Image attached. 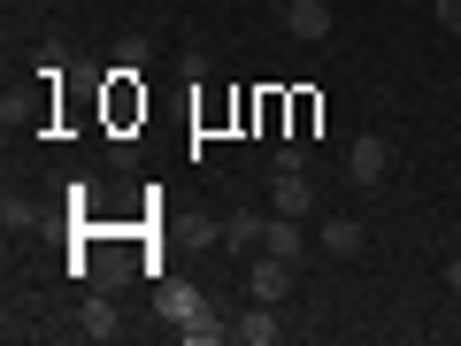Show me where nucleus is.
<instances>
[{
  "instance_id": "9d476101",
  "label": "nucleus",
  "mask_w": 461,
  "mask_h": 346,
  "mask_svg": "<svg viewBox=\"0 0 461 346\" xmlns=\"http://www.w3.org/2000/svg\"><path fill=\"white\" fill-rule=\"evenodd\" d=\"M177 339H185V346H215V339H230V323H223V315L208 308V300H200V308H193V315L177 323Z\"/></svg>"
},
{
  "instance_id": "423d86ee",
  "label": "nucleus",
  "mask_w": 461,
  "mask_h": 346,
  "mask_svg": "<svg viewBox=\"0 0 461 346\" xmlns=\"http://www.w3.org/2000/svg\"><path fill=\"white\" fill-rule=\"evenodd\" d=\"M277 308H269V300H254L247 315H230V339H247V346H277Z\"/></svg>"
},
{
  "instance_id": "1a4fd4ad",
  "label": "nucleus",
  "mask_w": 461,
  "mask_h": 346,
  "mask_svg": "<svg viewBox=\"0 0 461 346\" xmlns=\"http://www.w3.org/2000/svg\"><path fill=\"white\" fill-rule=\"evenodd\" d=\"M262 254H285V262H300V254H308V239H300V215H269Z\"/></svg>"
},
{
  "instance_id": "9b49d317",
  "label": "nucleus",
  "mask_w": 461,
  "mask_h": 346,
  "mask_svg": "<svg viewBox=\"0 0 461 346\" xmlns=\"http://www.w3.org/2000/svg\"><path fill=\"white\" fill-rule=\"evenodd\" d=\"M154 308H162V315H177V323H185V315L200 308V293H193V285H154Z\"/></svg>"
},
{
  "instance_id": "4468645a",
  "label": "nucleus",
  "mask_w": 461,
  "mask_h": 346,
  "mask_svg": "<svg viewBox=\"0 0 461 346\" xmlns=\"http://www.w3.org/2000/svg\"><path fill=\"white\" fill-rule=\"evenodd\" d=\"M446 293H461V254H454V262H446Z\"/></svg>"
},
{
  "instance_id": "f03ea898",
  "label": "nucleus",
  "mask_w": 461,
  "mask_h": 346,
  "mask_svg": "<svg viewBox=\"0 0 461 346\" xmlns=\"http://www.w3.org/2000/svg\"><path fill=\"white\" fill-rule=\"evenodd\" d=\"M293 278H300V262H285V254H269V262H254V269H247L254 300H269V308H277V300L293 293Z\"/></svg>"
},
{
  "instance_id": "0eeeda50",
  "label": "nucleus",
  "mask_w": 461,
  "mask_h": 346,
  "mask_svg": "<svg viewBox=\"0 0 461 346\" xmlns=\"http://www.w3.org/2000/svg\"><path fill=\"white\" fill-rule=\"evenodd\" d=\"M77 331H85V339H100V346L123 339V315H115V300H108V293H93V300L77 308Z\"/></svg>"
},
{
  "instance_id": "f257e3e1",
  "label": "nucleus",
  "mask_w": 461,
  "mask_h": 346,
  "mask_svg": "<svg viewBox=\"0 0 461 346\" xmlns=\"http://www.w3.org/2000/svg\"><path fill=\"white\" fill-rule=\"evenodd\" d=\"M384 169H393V139H384V132H362L354 147H346V185H362V193H369Z\"/></svg>"
},
{
  "instance_id": "6e6552de",
  "label": "nucleus",
  "mask_w": 461,
  "mask_h": 346,
  "mask_svg": "<svg viewBox=\"0 0 461 346\" xmlns=\"http://www.w3.org/2000/svg\"><path fill=\"white\" fill-rule=\"evenodd\" d=\"M262 215H254V208H239V215H223V231H215V239H223V247L230 254H254V247H262Z\"/></svg>"
},
{
  "instance_id": "20e7f679",
  "label": "nucleus",
  "mask_w": 461,
  "mask_h": 346,
  "mask_svg": "<svg viewBox=\"0 0 461 346\" xmlns=\"http://www.w3.org/2000/svg\"><path fill=\"white\" fill-rule=\"evenodd\" d=\"M362 247H369L362 215H330V223H323V254H330V262H354Z\"/></svg>"
},
{
  "instance_id": "39448f33",
  "label": "nucleus",
  "mask_w": 461,
  "mask_h": 346,
  "mask_svg": "<svg viewBox=\"0 0 461 346\" xmlns=\"http://www.w3.org/2000/svg\"><path fill=\"white\" fill-rule=\"evenodd\" d=\"M277 16H285L293 39H330V8H323V0H285Z\"/></svg>"
},
{
  "instance_id": "7ed1b4c3",
  "label": "nucleus",
  "mask_w": 461,
  "mask_h": 346,
  "mask_svg": "<svg viewBox=\"0 0 461 346\" xmlns=\"http://www.w3.org/2000/svg\"><path fill=\"white\" fill-rule=\"evenodd\" d=\"M269 208H277V215H308V208H315L308 169H277V185H269Z\"/></svg>"
},
{
  "instance_id": "f8f14e48",
  "label": "nucleus",
  "mask_w": 461,
  "mask_h": 346,
  "mask_svg": "<svg viewBox=\"0 0 461 346\" xmlns=\"http://www.w3.org/2000/svg\"><path fill=\"white\" fill-rule=\"evenodd\" d=\"M277 169H308V139H285V147H277Z\"/></svg>"
},
{
  "instance_id": "ddd939ff",
  "label": "nucleus",
  "mask_w": 461,
  "mask_h": 346,
  "mask_svg": "<svg viewBox=\"0 0 461 346\" xmlns=\"http://www.w3.org/2000/svg\"><path fill=\"white\" fill-rule=\"evenodd\" d=\"M438 23H446L454 39H461V0H438Z\"/></svg>"
}]
</instances>
